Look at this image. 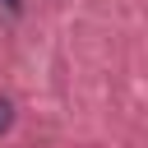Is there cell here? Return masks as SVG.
<instances>
[{
  "mask_svg": "<svg viewBox=\"0 0 148 148\" xmlns=\"http://www.w3.org/2000/svg\"><path fill=\"white\" fill-rule=\"evenodd\" d=\"M9 125H14V106H9V102H5V97H0V134H5V130H9Z\"/></svg>",
  "mask_w": 148,
  "mask_h": 148,
  "instance_id": "6da1fadb",
  "label": "cell"
},
{
  "mask_svg": "<svg viewBox=\"0 0 148 148\" xmlns=\"http://www.w3.org/2000/svg\"><path fill=\"white\" fill-rule=\"evenodd\" d=\"M5 9H14V14H18V9H23V0H5Z\"/></svg>",
  "mask_w": 148,
  "mask_h": 148,
  "instance_id": "7a4b0ae2",
  "label": "cell"
}]
</instances>
